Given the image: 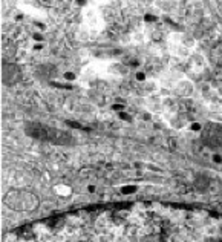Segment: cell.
I'll return each mask as SVG.
<instances>
[{
    "label": "cell",
    "mask_w": 222,
    "mask_h": 242,
    "mask_svg": "<svg viewBox=\"0 0 222 242\" xmlns=\"http://www.w3.org/2000/svg\"><path fill=\"white\" fill-rule=\"evenodd\" d=\"M170 51L175 57L179 58H185L190 52V49L184 45L182 38H181V34H173V38L170 40Z\"/></svg>",
    "instance_id": "5"
},
{
    "label": "cell",
    "mask_w": 222,
    "mask_h": 242,
    "mask_svg": "<svg viewBox=\"0 0 222 242\" xmlns=\"http://www.w3.org/2000/svg\"><path fill=\"white\" fill-rule=\"evenodd\" d=\"M34 49H35V51L43 49V43H35V45H34Z\"/></svg>",
    "instance_id": "18"
},
{
    "label": "cell",
    "mask_w": 222,
    "mask_h": 242,
    "mask_svg": "<svg viewBox=\"0 0 222 242\" xmlns=\"http://www.w3.org/2000/svg\"><path fill=\"white\" fill-rule=\"evenodd\" d=\"M84 20L87 28L93 32H100L104 28V20L103 16L98 9H86L84 11Z\"/></svg>",
    "instance_id": "4"
},
{
    "label": "cell",
    "mask_w": 222,
    "mask_h": 242,
    "mask_svg": "<svg viewBox=\"0 0 222 242\" xmlns=\"http://www.w3.org/2000/svg\"><path fill=\"white\" fill-rule=\"evenodd\" d=\"M63 78L66 80V81H75V80H77V75H75V72L68 71V72H63Z\"/></svg>",
    "instance_id": "10"
},
{
    "label": "cell",
    "mask_w": 222,
    "mask_h": 242,
    "mask_svg": "<svg viewBox=\"0 0 222 242\" xmlns=\"http://www.w3.org/2000/svg\"><path fill=\"white\" fill-rule=\"evenodd\" d=\"M188 130L190 132H201L202 130V124L198 123V121H192V123L188 124Z\"/></svg>",
    "instance_id": "9"
},
{
    "label": "cell",
    "mask_w": 222,
    "mask_h": 242,
    "mask_svg": "<svg viewBox=\"0 0 222 242\" xmlns=\"http://www.w3.org/2000/svg\"><path fill=\"white\" fill-rule=\"evenodd\" d=\"M118 117H119L121 120H126V121H132V117L129 115V113H126L124 110H123V112H118Z\"/></svg>",
    "instance_id": "15"
},
{
    "label": "cell",
    "mask_w": 222,
    "mask_h": 242,
    "mask_svg": "<svg viewBox=\"0 0 222 242\" xmlns=\"http://www.w3.org/2000/svg\"><path fill=\"white\" fill-rule=\"evenodd\" d=\"M25 132L26 135H29L35 139L40 141H48V143H54V144H68L71 143V137L66 132H62L55 129V127H49L43 123H37L32 121L25 126Z\"/></svg>",
    "instance_id": "2"
},
{
    "label": "cell",
    "mask_w": 222,
    "mask_h": 242,
    "mask_svg": "<svg viewBox=\"0 0 222 242\" xmlns=\"http://www.w3.org/2000/svg\"><path fill=\"white\" fill-rule=\"evenodd\" d=\"M144 22H146V23L158 22V17H155V16H152V14H146V16H144Z\"/></svg>",
    "instance_id": "12"
},
{
    "label": "cell",
    "mask_w": 222,
    "mask_h": 242,
    "mask_svg": "<svg viewBox=\"0 0 222 242\" xmlns=\"http://www.w3.org/2000/svg\"><path fill=\"white\" fill-rule=\"evenodd\" d=\"M136 190H138L136 185H123L121 187V193L123 195H133Z\"/></svg>",
    "instance_id": "8"
},
{
    "label": "cell",
    "mask_w": 222,
    "mask_h": 242,
    "mask_svg": "<svg viewBox=\"0 0 222 242\" xmlns=\"http://www.w3.org/2000/svg\"><path fill=\"white\" fill-rule=\"evenodd\" d=\"M124 109H126L124 104H118V103H113L112 104V110H115V112H123Z\"/></svg>",
    "instance_id": "14"
},
{
    "label": "cell",
    "mask_w": 222,
    "mask_h": 242,
    "mask_svg": "<svg viewBox=\"0 0 222 242\" xmlns=\"http://www.w3.org/2000/svg\"><path fill=\"white\" fill-rule=\"evenodd\" d=\"M54 192H55V195H57V196H60V198H69L71 195H72V187L68 185V184L60 183V184L54 185Z\"/></svg>",
    "instance_id": "7"
},
{
    "label": "cell",
    "mask_w": 222,
    "mask_h": 242,
    "mask_svg": "<svg viewBox=\"0 0 222 242\" xmlns=\"http://www.w3.org/2000/svg\"><path fill=\"white\" fill-rule=\"evenodd\" d=\"M22 69L16 63H8L5 62L2 64V83L6 86H12L22 81Z\"/></svg>",
    "instance_id": "3"
},
{
    "label": "cell",
    "mask_w": 222,
    "mask_h": 242,
    "mask_svg": "<svg viewBox=\"0 0 222 242\" xmlns=\"http://www.w3.org/2000/svg\"><path fill=\"white\" fill-rule=\"evenodd\" d=\"M32 40H34L35 43H43L45 35L42 34V32H34V34H32Z\"/></svg>",
    "instance_id": "11"
},
{
    "label": "cell",
    "mask_w": 222,
    "mask_h": 242,
    "mask_svg": "<svg viewBox=\"0 0 222 242\" xmlns=\"http://www.w3.org/2000/svg\"><path fill=\"white\" fill-rule=\"evenodd\" d=\"M135 77H136L138 81H146V78H147L144 72H136V75H135Z\"/></svg>",
    "instance_id": "16"
},
{
    "label": "cell",
    "mask_w": 222,
    "mask_h": 242,
    "mask_svg": "<svg viewBox=\"0 0 222 242\" xmlns=\"http://www.w3.org/2000/svg\"><path fill=\"white\" fill-rule=\"evenodd\" d=\"M175 89H176V92L179 93V95L187 97V95H190V93L193 92V84L188 81V80H181V81L176 83Z\"/></svg>",
    "instance_id": "6"
},
{
    "label": "cell",
    "mask_w": 222,
    "mask_h": 242,
    "mask_svg": "<svg viewBox=\"0 0 222 242\" xmlns=\"http://www.w3.org/2000/svg\"><path fill=\"white\" fill-rule=\"evenodd\" d=\"M210 159L213 161V163H216V164H222V155H219V153H213Z\"/></svg>",
    "instance_id": "13"
},
{
    "label": "cell",
    "mask_w": 222,
    "mask_h": 242,
    "mask_svg": "<svg viewBox=\"0 0 222 242\" xmlns=\"http://www.w3.org/2000/svg\"><path fill=\"white\" fill-rule=\"evenodd\" d=\"M3 204L12 212L25 213V212H34L40 205V199L35 193L23 189L9 190L3 198Z\"/></svg>",
    "instance_id": "1"
},
{
    "label": "cell",
    "mask_w": 222,
    "mask_h": 242,
    "mask_svg": "<svg viewBox=\"0 0 222 242\" xmlns=\"http://www.w3.org/2000/svg\"><path fill=\"white\" fill-rule=\"evenodd\" d=\"M71 127H74V129H81V124H78V123H72V121H69L68 123Z\"/></svg>",
    "instance_id": "17"
},
{
    "label": "cell",
    "mask_w": 222,
    "mask_h": 242,
    "mask_svg": "<svg viewBox=\"0 0 222 242\" xmlns=\"http://www.w3.org/2000/svg\"><path fill=\"white\" fill-rule=\"evenodd\" d=\"M87 192L93 193V192H95V187H93V185H87Z\"/></svg>",
    "instance_id": "19"
}]
</instances>
